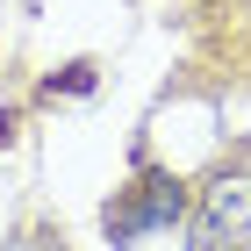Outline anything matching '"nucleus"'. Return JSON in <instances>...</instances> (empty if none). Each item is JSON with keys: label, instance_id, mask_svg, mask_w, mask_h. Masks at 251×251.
<instances>
[{"label": "nucleus", "instance_id": "f03ea898", "mask_svg": "<svg viewBox=\"0 0 251 251\" xmlns=\"http://www.w3.org/2000/svg\"><path fill=\"white\" fill-rule=\"evenodd\" d=\"M201 230H230V237H244L251 230V179L244 173H223V179H208V194H201Z\"/></svg>", "mask_w": 251, "mask_h": 251}, {"label": "nucleus", "instance_id": "7ed1b4c3", "mask_svg": "<svg viewBox=\"0 0 251 251\" xmlns=\"http://www.w3.org/2000/svg\"><path fill=\"white\" fill-rule=\"evenodd\" d=\"M86 86H94V65H65V79H50L43 94L58 100V94H86Z\"/></svg>", "mask_w": 251, "mask_h": 251}, {"label": "nucleus", "instance_id": "f257e3e1", "mask_svg": "<svg viewBox=\"0 0 251 251\" xmlns=\"http://www.w3.org/2000/svg\"><path fill=\"white\" fill-rule=\"evenodd\" d=\"M179 179H165V173H151V179H136L122 201H108V237L115 244H136L144 230H165V223H179Z\"/></svg>", "mask_w": 251, "mask_h": 251}]
</instances>
